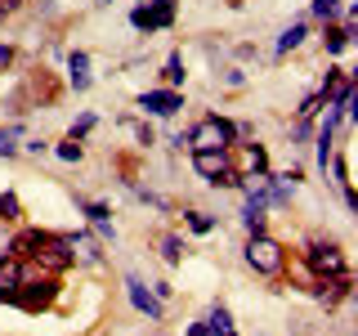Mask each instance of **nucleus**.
Wrapping results in <instances>:
<instances>
[{
  "label": "nucleus",
  "instance_id": "obj_17",
  "mask_svg": "<svg viewBox=\"0 0 358 336\" xmlns=\"http://www.w3.org/2000/svg\"><path fill=\"white\" fill-rule=\"evenodd\" d=\"M166 81H184V67H179V59H171V63H166Z\"/></svg>",
  "mask_w": 358,
  "mask_h": 336
},
{
  "label": "nucleus",
  "instance_id": "obj_18",
  "mask_svg": "<svg viewBox=\"0 0 358 336\" xmlns=\"http://www.w3.org/2000/svg\"><path fill=\"white\" fill-rule=\"evenodd\" d=\"M162 246H166V260H171V265L179 260V255H184V251H179V238H166Z\"/></svg>",
  "mask_w": 358,
  "mask_h": 336
},
{
  "label": "nucleus",
  "instance_id": "obj_7",
  "mask_svg": "<svg viewBox=\"0 0 358 336\" xmlns=\"http://www.w3.org/2000/svg\"><path fill=\"white\" fill-rule=\"evenodd\" d=\"M139 108L157 112V117H171V112H179V108H184V99H179L175 90H148V94L139 99Z\"/></svg>",
  "mask_w": 358,
  "mask_h": 336
},
{
  "label": "nucleus",
  "instance_id": "obj_15",
  "mask_svg": "<svg viewBox=\"0 0 358 336\" xmlns=\"http://www.w3.org/2000/svg\"><path fill=\"white\" fill-rule=\"evenodd\" d=\"M59 157H63V162H76V157H81V144H76V139L59 144Z\"/></svg>",
  "mask_w": 358,
  "mask_h": 336
},
{
  "label": "nucleus",
  "instance_id": "obj_14",
  "mask_svg": "<svg viewBox=\"0 0 358 336\" xmlns=\"http://www.w3.org/2000/svg\"><path fill=\"white\" fill-rule=\"evenodd\" d=\"M322 41H327V50H345V45H350V31H327Z\"/></svg>",
  "mask_w": 358,
  "mask_h": 336
},
{
  "label": "nucleus",
  "instance_id": "obj_20",
  "mask_svg": "<svg viewBox=\"0 0 358 336\" xmlns=\"http://www.w3.org/2000/svg\"><path fill=\"white\" fill-rule=\"evenodd\" d=\"M188 224H193L197 233H210V216H193V220H188Z\"/></svg>",
  "mask_w": 358,
  "mask_h": 336
},
{
  "label": "nucleus",
  "instance_id": "obj_19",
  "mask_svg": "<svg viewBox=\"0 0 358 336\" xmlns=\"http://www.w3.org/2000/svg\"><path fill=\"white\" fill-rule=\"evenodd\" d=\"M85 211H90V220H94V224H103V220H108V206H99V202H90Z\"/></svg>",
  "mask_w": 358,
  "mask_h": 336
},
{
  "label": "nucleus",
  "instance_id": "obj_6",
  "mask_svg": "<svg viewBox=\"0 0 358 336\" xmlns=\"http://www.w3.org/2000/svg\"><path fill=\"white\" fill-rule=\"evenodd\" d=\"M309 265L318 269V274H331V278L345 274V260H341V251H336L331 242H318V246H313V251H309Z\"/></svg>",
  "mask_w": 358,
  "mask_h": 336
},
{
  "label": "nucleus",
  "instance_id": "obj_2",
  "mask_svg": "<svg viewBox=\"0 0 358 336\" xmlns=\"http://www.w3.org/2000/svg\"><path fill=\"white\" fill-rule=\"evenodd\" d=\"M246 260H251V269H260V274H278V269H282V246L273 238H264V233H251Z\"/></svg>",
  "mask_w": 358,
  "mask_h": 336
},
{
  "label": "nucleus",
  "instance_id": "obj_5",
  "mask_svg": "<svg viewBox=\"0 0 358 336\" xmlns=\"http://www.w3.org/2000/svg\"><path fill=\"white\" fill-rule=\"evenodd\" d=\"M36 260L50 265V269H67V265H72V246L59 242V238H41L36 242Z\"/></svg>",
  "mask_w": 358,
  "mask_h": 336
},
{
  "label": "nucleus",
  "instance_id": "obj_4",
  "mask_svg": "<svg viewBox=\"0 0 358 336\" xmlns=\"http://www.w3.org/2000/svg\"><path fill=\"white\" fill-rule=\"evenodd\" d=\"M171 18H175V0H157V5H143V9H134V14H130V22H134V27H143V31L171 27Z\"/></svg>",
  "mask_w": 358,
  "mask_h": 336
},
{
  "label": "nucleus",
  "instance_id": "obj_10",
  "mask_svg": "<svg viewBox=\"0 0 358 336\" xmlns=\"http://www.w3.org/2000/svg\"><path fill=\"white\" fill-rule=\"evenodd\" d=\"M67 67H72V81H76V90H85V85H90V72H85L90 59H85V54H72V63H67Z\"/></svg>",
  "mask_w": 358,
  "mask_h": 336
},
{
  "label": "nucleus",
  "instance_id": "obj_13",
  "mask_svg": "<svg viewBox=\"0 0 358 336\" xmlns=\"http://www.w3.org/2000/svg\"><path fill=\"white\" fill-rule=\"evenodd\" d=\"M0 216H5V220H18V197H14V193L0 197Z\"/></svg>",
  "mask_w": 358,
  "mask_h": 336
},
{
  "label": "nucleus",
  "instance_id": "obj_21",
  "mask_svg": "<svg viewBox=\"0 0 358 336\" xmlns=\"http://www.w3.org/2000/svg\"><path fill=\"white\" fill-rule=\"evenodd\" d=\"M14 9H18V0H0V18H5V14H14Z\"/></svg>",
  "mask_w": 358,
  "mask_h": 336
},
{
  "label": "nucleus",
  "instance_id": "obj_8",
  "mask_svg": "<svg viewBox=\"0 0 358 336\" xmlns=\"http://www.w3.org/2000/svg\"><path fill=\"white\" fill-rule=\"evenodd\" d=\"M126 291H130L134 309H143V314H148V318H162V300H157L152 291H148V287L139 283V278H130V283H126Z\"/></svg>",
  "mask_w": 358,
  "mask_h": 336
},
{
  "label": "nucleus",
  "instance_id": "obj_23",
  "mask_svg": "<svg viewBox=\"0 0 358 336\" xmlns=\"http://www.w3.org/2000/svg\"><path fill=\"white\" fill-rule=\"evenodd\" d=\"M229 336H233V332H229Z\"/></svg>",
  "mask_w": 358,
  "mask_h": 336
},
{
  "label": "nucleus",
  "instance_id": "obj_11",
  "mask_svg": "<svg viewBox=\"0 0 358 336\" xmlns=\"http://www.w3.org/2000/svg\"><path fill=\"white\" fill-rule=\"evenodd\" d=\"M233 332V323H229V309H210V336H229Z\"/></svg>",
  "mask_w": 358,
  "mask_h": 336
},
{
  "label": "nucleus",
  "instance_id": "obj_1",
  "mask_svg": "<svg viewBox=\"0 0 358 336\" xmlns=\"http://www.w3.org/2000/svg\"><path fill=\"white\" fill-rule=\"evenodd\" d=\"M188 144H193V153H201V148H229V144H233V126L220 121V117H201L193 126V134H188Z\"/></svg>",
  "mask_w": 358,
  "mask_h": 336
},
{
  "label": "nucleus",
  "instance_id": "obj_12",
  "mask_svg": "<svg viewBox=\"0 0 358 336\" xmlns=\"http://www.w3.org/2000/svg\"><path fill=\"white\" fill-rule=\"evenodd\" d=\"M300 41H305V27H300V22H296V27H287V31H282V41H278V50L287 54V50H296Z\"/></svg>",
  "mask_w": 358,
  "mask_h": 336
},
{
  "label": "nucleus",
  "instance_id": "obj_22",
  "mask_svg": "<svg viewBox=\"0 0 358 336\" xmlns=\"http://www.w3.org/2000/svg\"><path fill=\"white\" fill-rule=\"evenodd\" d=\"M188 336H210V328H193V332H188Z\"/></svg>",
  "mask_w": 358,
  "mask_h": 336
},
{
  "label": "nucleus",
  "instance_id": "obj_3",
  "mask_svg": "<svg viewBox=\"0 0 358 336\" xmlns=\"http://www.w3.org/2000/svg\"><path fill=\"white\" fill-rule=\"evenodd\" d=\"M197 175H206L210 184H242V179L229 171V153L224 148H201L197 153Z\"/></svg>",
  "mask_w": 358,
  "mask_h": 336
},
{
  "label": "nucleus",
  "instance_id": "obj_16",
  "mask_svg": "<svg viewBox=\"0 0 358 336\" xmlns=\"http://www.w3.org/2000/svg\"><path fill=\"white\" fill-rule=\"evenodd\" d=\"M336 9H341V5H336V0H313V14H318V18H331Z\"/></svg>",
  "mask_w": 358,
  "mask_h": 336
},
{
  "label": "nucleus",
  "instance_id": "obj_9",
  "mask_svg": "<svg viewBox=\"0 0 358 336\" xmlns=\"http://www.w3.org/2000/svg\"><path fill=\"white\" fill-rule=\"evenodd\" d=\"M22 287V269L14 260H0V296H9L14 300V291Z\"/></svg>",
  "mask_w": 358,
  "mask_h": 336
}]
</instances>
